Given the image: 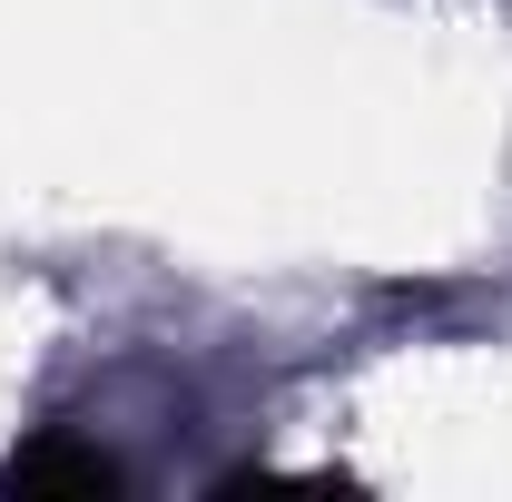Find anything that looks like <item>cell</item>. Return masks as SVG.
I'll list each match as a JSON object with an SVG mask.
<instances>
[{
    "instance_id": "cell-1",
    "label": "cell",
    "mask_w": 512,
    "mask_h": 502,
    "mask_svg": "<svg viewBox=\"0 0 512 502\" xmlns=\"http://www.w3.org/2000/svg\"><path fill=\"white\" fill-rule=\"evenodd\" d=\"M40 483H119V463L109 453H20L10 493H40Z\"/></svg>"
}]
</instances>
